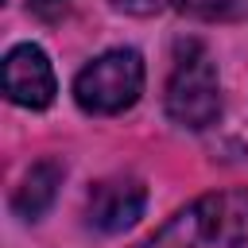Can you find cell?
<instances>
[{
	"label": "cell",
	"instance_id": "5",
	"mask_svg": "<svg viewBox=\"0 0 248 248\" xmlns=\"http://www.w3.org/2000/svg\"><path fill=\"white\" fill-rule=\"evenodd\" d=\"M4 93L8 101L23 105V108H46L58 93L54 85V70L43 46L35 43H19L4 54Z\"/></svg>",
	"mask_w": 248,
	"mask_h": 248
},
{
	"label": "cell",
	"instance_id": "8",
	"mask_svg": "<svg viewBox=\"0 0 248 248\" xmlns=\"http://www.w3.org/2000/svg\"><path fill=\"white\" fill-rule=\"evenodd\" d=\"M112 4L128 16H155V12L167 8V0H112Z\"/></svg>",
	"mask_w": 248,
	"mask_h": 248
},
{
	"label": "cell",
	"instance_id": "6",
	"mask_svg": "<svg viewBox=\"0 0 248 248\" xmlns=\"http://www.w3.org/2000/svg\"><path fill=\"white\" fill-rule=\"evenodd\" d=\"M62 174H66V167H62L58 159H39V163L23 174V182H19L16 198H12V209H16L23 221H39V217L50 209V202H54V194H58V186H62Z\"/></svg>",
	"mask_w": 248,
	"mask_h": 248
},
{
	"label": "cell",
	"instance_id": "9",
	"mask_svg": "<svg viewBox=\"0 0 248 248\" xmlns=\"http://www.w3.org/2000/svg\"><path fill=\"white\" fill-rule=\"evenodd\" d=\"M35 8H54V4H66V0H31Z\"/></svg>",
	"mask_w": 248,
	"mask_h": 248
},
{
	"label": "cell",
	"instance_id": "1",
	"mask_svg": "<svg viewBox=\"0 0 248 248\" xmlns=\"http://www.w3.org/2000/svg\"><path fill=\"white\" fill-rule=\"evenodd\" d=\"M244 244H248V190H217L178 209L140 248H244Z\"/></svg>",
	"mask_w": 248,
	"mask_h": 248
},
{
	"label": "cell",
	"instance_id": "4",
	"mask_svg": "<svg viewBox=\"0 0 248 248\" xmlns=\"http://www.w3.org/2000/svg\"><path fill=\"white\" fill-rule=\"evenodd\" d=\"M143 205H147V186L132 174H112L89 190L85 221L101 232H124L143 217Z\"/></svg>",
	"mask_w": 248,
	"mask_h": 248
},
{
	"label": "cell",
	"instance_id": "2",
	"mask_svg": "<svg viewBox=\"0 0 248 248\" xmlns=\"http://www.w3.org/2000/svg\"><path fill=\"white\" fill-rule=\"evenodd\" d=\"M167 116L182 128H209L221 116V81L209 50L198 39L178 43L174 66L167 78Z\"/></svg>",
	"mask_w": 248,
	"mask_h": 248
},
{
	"label": "cell",
	"instance_id": "3",
	"mask_svg": "<svg viewBox=\"0 0 248 248\" xmlns=\"http://www.w3.org/2000/svg\"><path fill=\"white\" fill-rule=\"evenodd\" d=\"M143 93V58L132 46L97 54L74 78V101L93 116H116L132 108Z\"/></svg>",
	"mask_w": 248,
	"mask_h": 248
},
{
	"label": "cell",
	"instance_id": "7",
	"mask_svg": "<svg viewBox=\"0 0 248 248\" xmlns=\"http://www.w3.org/2000/svg\"><path fill=\"white\" fill-rule=\"evenodd\" d=\"M186 16H198V19H217V16H225L236 0H174Z\"/></svg>",
	"mask_w": 248,
	"mask_h": 248
}]
</instances>
